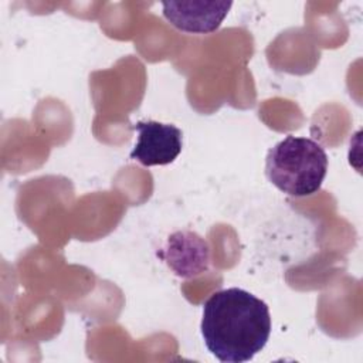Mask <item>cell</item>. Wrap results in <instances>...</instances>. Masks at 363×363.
I'll return each instance as SVG.
<instances>
[{
	"label": "cell",
	"instance_id": "cell-1",
	"mask_svg": "<svg viewBox=\"0 0 363 363\" xmlns=\"http://www.w3.org/2000/svg\"><path fill=\"white\" fill-rule=\"evenodd\" d=\"M200 329L208 352L220 362H250L269 339V309L245 289H221L204 302Z\"/></svg>",
	"mask_w": 363,
	"mask_h": 363
},
{
	"label": "cell",
	"instance_id": "cell-4",
	"mask_svg": "<svg viewBox=\"0 0 363 363\" xmlns=\"http://www.w3.org/2000/svg\"><path fill=\"white\" fill-rule=\"evenodd\" d=\"M233 1L182 0L163 1V17L177 30L193 34L216 31L227 17Z\"/></svg>",
	"mask_w": 363,
	"mask_h": 363
},
{
	"label": "cell",
	"instance_id": "cell-2",
	"mask_svg": "<svg viewBox=\"0 0 363 363\" xmlns=\"http://www.w3.org/2000/svg\"><path fill=\"white\" fill-rule=\"evenodd\" d=\"M328 155L318 142L288 135L268 150L265 173L282 193L305 197L320 189L328 173Z\"/></svg>",
	"mask_w": 363,
	"mask_h": 363
},
{
	"label": "cell",
	"instance_id": "cell-3",
	"mask_svg": "<svg viewBox=\"0 0 363 363\" xmlns=\"http://www.w3.org/2000/svg\"><path fill=\"white\" fill-rule=\"evenodd\" d=\"M133 128L138 130V140L130 152V159L143 166H164L180 155L183 133L177 126L156 121H139Z\"/></svg>",
	"mask_w": 363,
	"mask_h": 363
},
{
	"label": "cell",
	"instance_id": "cell-5",
	"mask_svg": "<svg viewBox=\"0 0 363 363\" xmlns=\"http://www.w3.org/2000/svg\"><path fill=\"white\" fill-rule=\"evenodd\" d=\"M166 252L169 267L180 277H194L208 267V247L197 234L187 231L174 233L169 238Z\"/></svg>",
	"mask_w": 363,
	"mask_h": 363
}]
</instances>
